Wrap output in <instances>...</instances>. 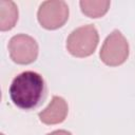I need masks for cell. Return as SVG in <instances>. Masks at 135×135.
I'll list each match as a JSON object with an SVG mask.
<instances>
[{
    "label": "cell",
    "instance_id": "1",
    "mask_svg": "<svg viewBox=\"0 0 135 135\" xmlns=\"http://www.w3.org/2000/svg\"><path fill=\"white\" fill-rule=\"evenodd\" d=\"M46 86L43 77L33 71L17 75L11 83L8 93L13 103L25 111L37 108L44 98Z\"/></svg>",
    "mask_w": 135,
    "mask_h": 135
},
{
    "label": "cell",
    "instance_id": "2",
    "mask_svg": "<svg viewBox=\"0 0 135 135\" xmlns=\"http://www.w3.org/2000/svg\"><path fill=\"white\" fill-rule=\"evenodd\" d=\"M99 42V35L93 24L82 25L74 30L66 39V50L78 58L91 56Z\"/></svg>",
    "mask_w": 135,
    "mask_h": 135
},
{
    "label": "cell",
    "instance_id": "3",
    "mask_svg": "<svg viewBox=\"0 0 135 135\" xmlns=\"http://www.w3.org/2000/svg\"><path fill=\"white\" fill-rule=\"evenodd\" d=\"M101 61L109 66L122 64L129 57V43L120 31L114 30L104 40L100 53Z\"/></svg>",
    "mask_w": 135,
    "mask_h": 135
},
{
    "label": "cell",
    "instance_id": "4",
    "mask_svg": "<svg viewBox=\"0 0 135 135\" xmlns=\"http://www.w3.org/2000/svg\"><path fill=\"white\" fill-rule=\"evenodd\" d=\"M37 19L45 30H57L69 19V6L62 0H47L38 8Z\"/></svg>",
    "mask_w": 135,
    "mask_h": 135
},
{
    "label": "cell",
    "instance_id": "5",
    "mask_svg": "<svg viewBox=\"0 0 135 135\" xmlns=\"http://www.w3.org/2000/svg\"><path fill=\"white\" fill-rule=\"evenodd\" d=\"M38 43L36 40L25 34H18L11 38L8 42V52L11 59L17 64H30L38 57Z\"/></svg>",
    "mask_w": 135,
    "mask_h": 135
},
{
    "label": "cell",
    "instance_id": "6",
    "mask_svg": "<svg viewBox=\"0 0 135 135\" xmlns=\"http://www.w3.org/2000/svg\"><path fill=\"white\" fill-rule=\"evenodd\" d=\"M69 107L66 101L60 96H53L49 105L42 110L38 116L44 124H57L61 123L68 115Z\"/></svg>",
    "mask_w": 135,
    "mask_h": 135
},
{
    "label": "cell",
    "instance_id": "7",
    "mask_svg": "<svg viewBox=\"0 0 135 135\" xmlns=\"http://www.w3.org/2000/svg\"><path fill=\"white\" fill-rule=\"evenodd\" d=\"M18 20V7L11 0L0 1V30L2 32L12 30Z\"/></svg>",
    "mask_w": 135,
    "mask_h": 135
},
{
    "label": "cell",
    "instance_id": "8",
    "mask_svg": "<svg viewBox=\"0 0 135 135\" xmlns=\"http://www.w3.org/2000/svg\"><path fill=\"white\" fill-rule=\"evenodd\" d=\"M109 0H81L79 2L81 12L90 18H100L109 11Z\"/></svg>",
    "mask_w": 135,
    "mask_h": 135
},
{
    "label": "cell",
    "instance_id": "9",
    "mask_svg": "<svg viewBox=\"0 0 135 135\" xmlns=\"http://www.w3.org/2000/svg\"><path fill=\"white\" fill-rule=\"evenodd\" d=\"M46 135H72V133L66 131V130H56V131H53Z\"/></svg>",
    "mask_w": 135,
    "mask_h": 135
}]
</instances>
